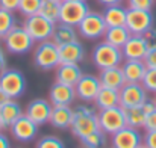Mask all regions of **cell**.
<instances>
[{
    "label": "cell",
    "mask_w": 156,
    "mask_h": 148,
    "mask_svg": "<svg viewBox=\"0 0 156 148\" xmlns=\"http://www.w3.org/2000/svg\"><path fill=\"white\" fill-rule=\"evenodd\" d=\"M99 109L90 104H79L73 109V122H71V133L76 138H83L96 130H100L99 124Z\"/></svg>",
    "instance_id": "obj_1"
},
{
    "label": "cell",
    "mask_w": 156,
    "mask_h": 148,
    "mask_svg": "<svg viewBox=\"0 0 156 148\" xmlns=\"http://www.w3.org/2000/svg\"><path fill=\"white\" fill-rule=\"evenodd\" d=\"M91 59H93V64L99 70H105V68L120 67L124 60V56H123V51L120 47H115L103 40L102 43L94 46L93 53H91Z\"/></svg>",
    "instance_id": "obj_2"
},
{
    "label": "cell",
    "mask_w": 156,
    "mask_h": 148,
    "mask_svg": "<svg viewBox=\"0 0 156 148\" xmlns=\"http://www.w3.org/2000/svg\"><path fill=\"white\" fill-rule=\"evenodd\" d=\"M3 46L11 54H26L29 53L35 41L32 40V36L29 35V32L23 27V26H15L12 27L3 38Z\"/></svg>",
    "instance_id": "obj_3"
},
{
    "label": "cell",
    "mask_w": 156,
    "mask_h": 148,
    "mask_svg": "<svg viewBox=\"0 0 156 148\" xmlns=\"http://www.w3.org/2000/svg\"><path fill=\"white\" fill-rule=\"evenodd\" d=\"M34 64L37 68L43 71L55 70L61 60H59V46H56L52 40L38 43V46L34 50Z\"/></svg>",
    "instance_id": "obj_4"
},
{
    "label": "cell",
    "mask_w": 156,
    "mask_h": 148,
    "mask_svg": "<svg viewBox=\"0 0 156 148\" xmlns=\"http://www.w3.org/2000/svg\"><path fill=\"white\" fill-rule=\"evenodd\" d=\"M55 26H56V23L47 20L41 14H35V15L26 17L24 24H23V27L29 32V35L32 36V40L35 43H43V41L52 40L53 32H55Z\"/></svg>",
    "instance_id": "obj_5"
},
{
    "label": "cell",
    "mask_w": 156,
    "mask_h": 148,
    "mask_svg": "<svg viewBox=\"0 0 156 148\" xmlns=\"http://www.w3.org/2000/svg\"><path fill=\"white\" fill-rule=\"evenodd\" d=\"M0 88L9 98H18L26 91V77L17 68H6L0 74Z\"/></svg>",
    "instance_id": "obj_6"
},
{
    "label": "cell",
    "mask_w": 156,
    "mask_h": 148,
    "mask_svg": "<svg viewBox=\"0 0 156 148\" xmlns=\"http://www.w3.org/2000/svg\"><path fill=\"white\" fill-rule=\"evenodd\" d=\"M106 29H108V24L105 21L103 14L94 12V11H90L85 15V18L77 26L79 35L82 38H85V40H99V38H103Z\"/></svg>",
    "instance_id": "obj_7"
},
{
    "label": "cell",
    "mask_w": 156,
    "mask_h": 148,
    "mask_svg": "<svg viewBox=\"0 0 156 148\" xmlns=\"http://www.w3.org/2000/svg\"><path fill=\"white\" fill-rule=\"evenodd\" d=\"M99 124H100V130L105 132L108 136L117 133L118 130H121L123 127L127 126L124 109L118 104V106H114V107L99 110Z\"/></svg>",
    "instance_id": "obj_8"
},
{
    "label": "cell",
    "mask_w": 156,
    "mask_h": 148,
    "mask_svg": "<svg viewBox=\"0 0 156 148\" xmlns=\"http://www.w3.org/2000/svg\"><path fill=\"white\" fill-rule=\"evenodd\" d=\"M88 12H90V6H88L87 2H79V0H62V2H61L59 21L77 27L79 23L85 18V15H87Z\"/></svg>",
    "instance_id": "obj_9"
},
{
    "label": "cell",
    "mask_w": 156,
    "mask_h": 148,
    "mask_svg": "<svg viewBox=\"0 0 156 148\" xmlns=\"http://www.w3.org/2000/svg\"><path fill=\"white\" fill-rule=\"evenodd\" d=\"M155 17L152 11H143V9H129L126 15V27L132 35H144L150 27H153Z\"/></svg>",
    "instance_id": "obj_10"
},
{
    "label": "cell",
    "mask_w": 156,
    "mask_h": 148,
    "mask_svg": "<svg viewBox=\"0 0 156 148\" xmlns=\"http://www.w3.org/2000/svg\"><path fill=\"white\" fill-rule=\"evenodd\" d=\"M147 98V89L143 86V83L126 82L120 89V106L123 109L141 106Z\"/></svg>",
    "instance_id": "obj_11"
},
{
    "label": "cell",
    "mask_w": 156,
    "mask_h": 148,
    "mask_svg": "<svg viewBox=\"0 0 156 148\" xmlns=\"http://www.w3.org/2000/svg\"><path fill=\"white\" fill-rule=\"evenodd\" d=\"M38 124H35L26 113H23L11 127V135L18 142H32L38 135Z\"/></svg>",
    "instance_id": "obj_12"
},
{
    "label": "cell",
    "mask_w": 156,
    "mask_h": 148,
    "mask_svg": "<svg viewBox=\"0 0 156 148\" xmlns=\"http://www.w3.org/2000/svg\"><path fill=\"white\" fill-rule=\"evenodd\" d=\"M100 88H102L100 79L93 74H83L80 80L74 85L77 98L83 103H94Z\"/></svg>",
    "instance_id": "obj_13"
},
{
    "label": "cell",
    "mask_w": 156,
    "mask_h": 148,
    "mask_svg": "<svg viewBox=\"0 0 156 148\" xmlns=\"http://www.w3.org/2000/svg\"><path fill=\"white\" fill-rule=\"evenodd\" d=\"M53 104L50 100L46 98H34L29 101L27 107H26V115L38 126H44L50 121V115H52Z\"/></svg>",
    "instance_id": "obj_14"
},
{
    "label": "cell",
    "mask_w": 156,
    "mask_h": 148,
    "mask_svg": "<svg viewBox=\"0 0 156 148\" xmlns=\"http://www.w3.org/2000/svg\"><path fill=\"white\" fill-rule=\"evenodd\" d=\"M143 144V135L140 129L133 127H123L117 133L111 135V145L115 148H136Z\"/></svg>",
    "instance_id": "obj_15"
},
{
    "label": "cell",
    "mask_w": 156,
    "mask_h": 148,
    "mask_svg": "<svg viewBox=\"0 0 156 148\" xmlns=\"http://www.w3.org/2000/svg\"><path fill=\"white\" fill-rule=\"evenodd\" d=\"M156 104L153 100H146L141 106H136V107H127L124 109V115H126V124L129 127H133V129H144V122H146V118L147 115L155 110Z\"/></svg>",
    "instance_id": "obj_16"
},
{
    "label": "cell",
    "mask_w": 156,
    "mask_h": 148,
    "mask_svg": "<svg viewBox=\"0 0 156 148\" xmlns=\"http://www.w3.org/2000/svg\"><path fill=\"white\" fill-rule=\"evenodd\" d=\"M49 98L53 106H71L77 98L76 89L71 85L55 82L49 89Z\"/></svg>",
    "instance_id": "obj_17"
},
{
    "label": "cell",
    "mask_w": 156,
    "mask_h": 148,
    "mask_svg": "<svg viewBox=\"0 0 156 148\" xmlns=\"http://www.w3.org/2000/svg\"><path fill=\"white\" fill-rule=\"evenodd\" d=\"M121 70H123L126 82L141 83L146 76L147 65H146L144 59H124L121 64Z\"/></svg>",
    "instance_id": "obj_18"
},
{
    "label": "cell",
    "mask_w": 156,
    "mask_h": 148,
    "mask_svg": "<svg viewBox=\"0 0 156 148\" xmlns=\"http://www.w3.org/2000/svg\"><path fill=\"white\" fill-rule=\"evenodd\" d=\"M124 59H144L149 47L143 35H130L126 44L121 47Z\"/></svg>",
    "instance_id": "obj_19"
},
{
    "label": "cell",
    "mask_w": 156,
    "mask_h": 148,
    "mask_svg": "<svg viewBox=\"0 0 156 148\" xmlns=\"http://www.w3.org/2000/svg\"><path fill=\"white\" fill-rule=\"evenodd\" d=\"M85 59V47L79 41H73L59 46V60L61 64H80Z\"/></svg>",
    "instance_id": "obj_20"
},
{
    "label": "cell",
    "mask_w": 156,
    "mask_h": 148,
    "mask_svg": "<svg viewBox=\"0 0 156 148\" xmlns=\"http://www.w3.org/2000/svg\"><path fill=\"white\" fill-rule=\"evenodd\" d=\"M83 76L79 64H59L56 67V82L74 86Z\"/></svg>",
    "instance_id": "obj_21"
},
{
    "label": "cell",
    "mask_w": 156,
    "mask_h": 148,
    "mask_svg": "<svg viewBox=\"0 0 156 148\" xmlns=\"http://www.w3.org/2000/svg\"><path fill=\"white\" fill-rule=\"evenodd\" d=\"M99 79H100L102 86L114 88V89H121L123 85L126 83V79H124V74H123L121 65H120V67H112V68L100 70V73H99Z\"/></svg>",
    "instance_id": "obj_22"
},
{
    "label": "cell",
    "mask_w": 156,
    "mask_h": 148,
    "mask_svg": "<svg viewBox=\"0 0 156 148\" xmlns=\"http://www.w3.org/2000/svg\"><path fill=\"white\" fill-rule=\"evenodd\" d=\"M49 122L55 129H59V130L70 129L71 122H73V109H71V106H53Z\"/></svg>",
    "instance_id": "obj_23"
},
{
    "label": "cell",
    "mask_w": 156,
    "mask_h": 148,
    "mask_svg": "<svg viewBox=\"0 0 156 148\" xmlns=\"http://www.w3.org/2000/svg\"><path fill=\"white\" fill-rule=\"evenodd\" d=\"M21 115H23L21 106L14 98L8 100V101L0 107V122H2L3 130H5V129H9Z\"/></svg>",
    "instance_id": "obj_24"
},
{
    "label": "cell",
    "mask_w": 156,
    "mask_h": 148,
    "mask_svg": "<svg viewBox=\"0 0 156 148\" xmlns=\"http://www.w3.org/2000/svg\"><path fill=\"white\" fill-rule=\"evenodd\" d=\"M77 36H79V32H77V27L76 26H71V24L58 21L56 26H55L52 41L56 46H64V44L77 41Z\"/></svg>",
    "instance_id": "obj_25"
},
{
    "label": "cell",
    "mask_w": 156,
    "mask_h": 148,
    "mask_svg": "<svg viewBox=\"0 0 156 148\" xmlns=\"http://www.w3.org/2000/svg\"><path fill=\"white\" fill-rule=\"evenodd\" d=\"M120 104V89H114V88H106L102 86L97 97L94 100V106L102 110L108 107H114Z\"/></svg>",
    "instance_id": "obj_26"
},
{
    "label": "cell",
    "mask_w": 156,
    "mask_h": 148,
    "mask_svg": "<svg viewBox=\"0 0 156 148\" xmlns=\"http://www.w3.org/2000/svg\"><path fill=\"white\" fill-rule=\"evenodd\" d=\"M103 14V18L108 24V27H114V26H124L126 24V15H127V8L120 5H112V6H106Z\"/></svg>",
    "instance_id": "obj_27"
},
{
    "label": "cell",
    "mask_w": 156,
    "mask_h": 148,
    "mask_svg": "<svg viewBox=\"0 0 156 148\" xmlns=\"http://www.w3.org/2000/svg\"><path fill=\"white\" fill-rule=\"evenodd\" d=\"M130 32L126 26H114V27H108L105 32V41L115 46V47H123L126 44V41L130 38Z\"/></svg>",
    "instance_id": "obj_28"
},
{
    "label": "cell",
    "mask_w": 156,
    "mask_h": 148,
    "mask_svg": "<svg viewBox=\"0 0 156 148\" xmlns=\"http://www.w3.org/2000/svg\"><path fill=\"white\" fill-rule=\"evenodd\" d=\"M80 145L85 148H105L108 144V135L102 130H96L79 139Z\"/></svg>",
    "instance_id": "obj_29"
},
{
    "label": "cell",
    "mask_w": 156,
    "mask_h": 148,
    "mask_svg": "<svg viewBox=\"0 0 156 148\" xmlns=\"http://www.w3.org/2000/svg\"><path fill=\"white\" fill-rule=\"evenodd\" d=\"M38 14H41L43 17H46L47 20H50L53 23H58L59 21V14H61V2H58V0H44Z\"/></svg>",
    "instance_id": "obj_30"
},
{
    "label": "cell",
    "mask_w": 156,
    "mask_h": 148,
    "mask_svg": "<svg viewBox=\"0 0 156 148\" xmlns=\"http://www.w3.org/2000/svg\"><path fill=\"white\" fill-rule=\"evenodd\" d=\"M15 15L12 11L0 8V38H3L12 27H15Z\"/></svg>",
    "instance_id": "obj_31"
},
{
    "label": "cell",
    "mask_w": 156,
    "mask_h": 148,
    "mask_svg": "<svg viewBox=\"0 0 156 148\" xmlns=\"http://www.w3.org/2000/svg\"><path fill=\"white\" fill-rule=\"evenodd\" d=\"M44 0H20V5H18V12L26 18V17H30V15H35L40 12V8L43 5Z\"/></svg>",
    "instance_id": "obj_32"
},
{
    "label": "cell",
    "mask_w": 156,
    "mask_h": 148,
    "mask_svg": "<svg viewBox=\"0 0 156 148\" xmlns=\"http://www.w3.org/2000/svg\"><path fill=\"white\" fill-rule=\"evenodd\" d=\"M35 148H65V144L52 135H47V136H43L38 142H37V147Z\"/></svg>",
    "instance_id": "obj_33"
},
{
    "label": "cell",
    "mask_w": 156,
    "mask_h": 148,
    "mask_svg": "<svg viewBox=\"0 0 156 148\" xmlns=\"http://www.w3.org/2000/svg\"><path fill=\"white\" fill-rule=\"evenodd\" d=\"M141 83L147 89V92H155L156 94V68H147L146 76H144Z\"/></svg>",
    "instance_id": "obj_34"
},
{
    "label": "cell",
    "mask_w": 156,
    "mask_h": 148,
    "mask_svg": "<svg viewBox=\"0 0 156 148\" xmlns=\"http://www.w3.org/2000/svg\"><path fill=\"white\" fill-rule=\"evenodd\" d=\"M156 0H127L129 9H143V11H152Z\"/></svg>",
    "instance_id": "obj_35"
},
{
    "label": "cell",
    "mask_w": 156,
    "mask_h": 148,
    "mask_svg": "<svg viewBox=\"0 0 156 148\" xmlns=\"http://www.w3.org/2000/svg\"><path fill=\"white\" fill-rule=\"evenodd\" d=\"M143 144L147 148H156V130H146L143 136Z\"/></svg>",
    "instance_id": "obj_36"
},
{
    "label": "cell",
    "mask_w": 156,
    "mask_h": 148,
    "mask_svg": "<svg viewBox=\"0 0 156 148\" xmlns=\"http://www.w3.org/2000/svg\"><path fill=\"white\" fill-rule=\"evenodd\" d=\"M143 36H144V40L147 43V47L149 49H155L156 47V29L155 27H150Z\"/></svg>",
    "instance_id": "obj_37"
},
{
    "label": "cell",
    "mask_w": 156,
    "mask_h": 148,
    "mask_svg": "<svg viewBox=\"0 0 156 148\" xmlns=\"http://www.w3.org/2000/svg\"><path fill=\"white\" fill-rule=\"evenodd\" d=\"M144 62H146L147 68H156V47L155 49H149L146 57H144Z\"/></svg>",
    "instance_id": "obj_38"
},
{
    "label": "cell",
    "mask_w": 156,
    "mask_h": 148,
    "mask_svg": "<svg viewBox=\"0 0 156 148\" xmlns=\"http://www.w3.org/2000/svg\"><path fill=\"white\" fill-rule=\"evenodd\" d=\"M144 130H156V109L147 115L144 122Z\"/></svg>",
    "instance_id": "obj_39"
},
{
    "label": "cell",
    "mask_w": 156,
    "mask_h": 148,
    "mask_svg": "<svg viewBox=\"0 0 156 148\" xmlns=\"http://www.w3.org/2000/svg\"><path fill=\"white\" fill-rule=\"evenodd\" d=\"M18 5L20 0H0V8L6 9V11H18Z\"/></svg>",
    "instance_id": "obj_40"
},
{
    "label": "cell",
    "mask_w": 156,
    "mask_h": 148,
    "mask_svg": "<svg viewBox=\"0 0 156 148\" xmlns=\"http://www.w3.org/2000/svg\"><path fill=\"white\" fill-rule=\"evenodd\" d=\"M8 68V60H6V53H5V50L0 47V74L5 71Z\"/></svg>",
    "instance_id": "obj_41"
},
{
    "label": "cell",
    "mask_w": 156,
    "mask_h": 148,
    "mask_svg": "<svg viewBox=\"0 0 156 148\" xmlns=\"http://www.w3.org/2000/svg\"><path fill=\"white\" fill-rule=\"evenodd\" d=\"M0 148H11V141L0 132Z\"/></svg>",
    "instance_id": "obj_42"
},
{
    "label": "cell",
    "mask_w": 156,
    "mask_h": 148,
    "mask_svg": "<svg viewBox=\"0 0 156 148\" xmlns=\"http://www.w3.org/2000/svg\"><path fill=\"white\" fill-rule=\"evenodd\" d=\"M97 2L106 8V6H112V5H120L123 0H97Z\"/></svg>",
    "instance_id": "obj_43"
},
{
    "label": "cell",
    "mask_w": 156,
    "mask_h": 148,
    "mask_svg": "<svg viewBox=\"0 0 156 148\" xmlns=\"http://www.w3.org/2000/svg\"><path fill=\"white\" fill-rule=\"evenodd\" d=\"M8 100H9V97H8V95L3 92V89L0 88V107H2V106H3V104H5Z\"/></svg>",
    "instance_id": "obj_44"
},
{
    "label": "cell",
    "mask_w": 156,
    "mask_h": 148,
    "mask_svg": "<svg viewBox=\"0 0 156 148\" xmlns=\"http://www.w3.org/2000/svg\"><path fill=\"white\" fill-rule=\"evenodd\" d=\"M136 148H147V147H146V145H144V144H141V145H140V147H136Z\"/></svg>",
    "instance_id": "obj_45"
},
{
    "label": "cell",
    "mask_w": 156,
    "mask_h": 148,
    "mask_svg": "<svg viewBox=\"0 0 156 148\" xmlns=\"http://www.w3.org/2000/svg\"><path fill=\"white\" fill-rule=\"evenodd\" d=\"M2 130H3V127H2V122H0V132H2Z\"/></svg>",
    "instance_id": "obj_46"
},
{
    "label": "cell",
    "mask_w": 156,
    "mask_h": 148,
    "mask_svg": "<svg viewBox=\"0 0 156 148\" xmlns=\"http://www.w3.org/2000/svg\"><path fill=\"white\" fill-rule=\"evenodd\" d=\"M105 148H115V147H112V145H111V147H105Z\"/></svg>",
    "instance_id": "obj_47"
},
{
    "label": "cell",
    "mask_w": 156,
    "mask_h": 148,
    "mask_svg": "<svg viewBox=\"0 0 156 148\" xmlns=\"http://www.w3.org/2000/svg\"><path fill=\"white\" fill-rule=\"evenodd\" d=\"M79 2H87V0H79Z\"/></svg>",
    "instance_id": "obj_48"
},
{
    "label": "cell",
    "mask_w": 156,
    "mask_h": 148,
    "mask_svg": "<svg viewBox=\"0 0 156 148\" xmlns=\"http://www.w3.org/2000/svg\"><path fill=\"white\" fill-rule=\"evenodd\" d=\"M153 101H155V104H156V97H155V100H153Z\"/></svg>",
    "instance_id": "obj_49"
},
{
    "label": "cell",
    "mask_w": 156,
    "mask_h": 148,
    "mask_svg": "<svg viewBox=\"0 0 156 148\" xmlns=\"http://www.w3.org/2000/svg\"><path fill=\"white\" fill-rule=\"evenodd\" d=\"M58 2H62V0H58Z\"/></svg>",
    "instance_id": "obj_50"
},
{
    "label": "cell",
    "mask_w": 156,
    "mask_h": 148,
    "mask_svg": "<svg viewBox=\"0 0 156 148\" xmlns=\"http://www.w3.org/2000/svg\"><path fill=\"white\" fill-rule=\"evenodd\" d=\"M82 148H85V147H82Z\"/></svg>",
    "instance_id": "obj_51"
}]
</instances>
